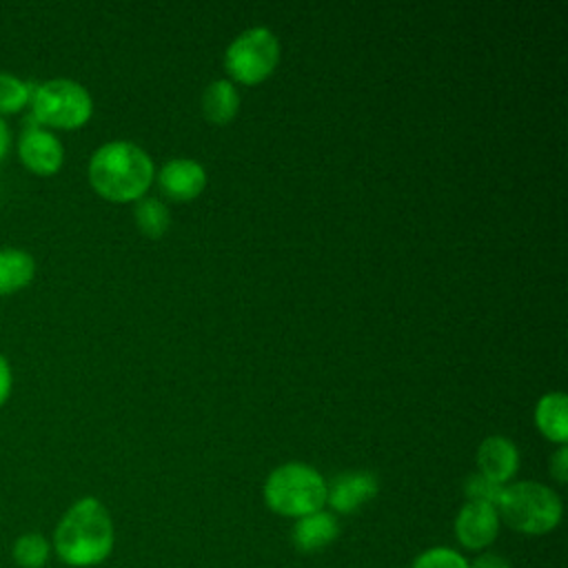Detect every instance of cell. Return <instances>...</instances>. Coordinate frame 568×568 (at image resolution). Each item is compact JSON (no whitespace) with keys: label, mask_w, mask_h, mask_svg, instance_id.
<instances>
[{"label":"cell","mask_w":568,"mask_h":568,"mask_svg":"<svg viewBox=\"0 0 568 568\" xmlns=\"http://www.w3.org/2000/svg\"><path fill=\"white\" fill-rule=\"evenodd\" d=\"M11 386H13V373L7 357L0 353V406L9 399Z\"/></svg>","instance_id":"7402d4cb"},{"label":"cell","mask_w":568,"mask_h":568,"mask_svg":"<svg viewBox=\"0 0 568 568\" xmlns=\"http://www.w3.org/2000/svg\"><path fill=\"white\" fill-rule=\"evenodd\" d=\"M206 184L204 169L193 160H169L160 171V186L173 200H193Z\"/></svg>","instance_id":"7c38bea8"},{"label":"cell","mask_w":568,"mask_h":568,"mask_svg":"<svg viewBox=\"0 0 568 568\" xmlns=\"http://www.w3.org/2000/svg\"><path fill=\"white\" fill-rule=\"evenodd\" d=\"M550 473H552V477L559 484H564L566 477H568V448L564 444H561V448L555 453V457L550 462Z\"/></svg>","instance_id":"44dd1931"},{"label":"cell","mask_w":568,"mask_h":568,"mask_svg":"<svg viewBox=\"0 0 568 568\" xmlns=\"http://www.w3.org/2000/svg\"><path fill=\"white\" fill-rule=\"evenodd\" d=\"M20 160L38 175H51L62 166L64 149L60 140L40 124H29L18 142Z\"/></svg>","instance_id":"ba28073f"},{"label":"cell","mask_w":568,"mask_h":568,"mask_svg":"<svg viewBox=\"0 0 568 568\" xmlns=\"http://www.w3.org/2000/svg\"><path fill=\"white\" fill-rule=\"evenodd\" d=\"M477 466L484 477L504 486L519 468L517 446L508 437L493 435L479 444Z\"/></svg>","instance_id":"30bf717a"},{"label":"cell","mask_w":568,"mask_h":568,"mask_svg":"<svg viewBox=\"0 0 568 568\" xmlns=\"http://www.w3.org/2000/svg\"><path fill=\"white\" fill-rule=\"evenodd\" d=\"M280 60L277 38L264 29L255 27L240 33L226 49L224 64L231 78L244 84H257L266 80Z\"/></svg>","instance_id":"8992f818"},{"label":"cell","mask_w":568,"mask_h":568,"mask_svg":"<svg viewBox=\"0 0 568 568\" xmlns=\"http://www.w3.org/2000/svg\"><path fill=\"white\" fill-rule=\"evenodd\" d=\"M504 486L484 477L481 473H475L466 479L464 484V493L468 497V501H477V504H490V506H497L499 501V495H501Z\"/></svg>","instance_id":"ffe728a7"},{"label":"cell","mask_w":568,"mask_h":568,"mask_svg":"<svg viewBox=\"0 0 568 568\" xmlns=\"http://www.w3.org/2000/svg\"><path fill=\"white\" fill-rule=\"evenodd\" d=\"M115 541V530L106 506L95 497H82L67 508L53 532L55 555L73 568L102 564Z\"/></svg>","instance_id":"6da1fadb"},{"label":"cell","mask_w":568,"mask_h":568,"mask_svg":"<svg viewBox=\"0 0 568 568\" xmlns=\"http://www.w3.org/2000/svg\"><path fill=\"white\" fill-rule=\"evenodd\" d=\"M151 180V158L131 142H106L91 155L89 182L102 197L111 202L138 200L149 189Z\"/></svg>","instance_id":"7a4b0ae2"},{"label":"cell","mask_w":568,"mask_h":568,"mask_svg":"<svg viewBox=\"0 0 568 568\" xmlns=\"http://www.w3.org/2000/svg\"><path fill=\"white\" fill-rule=\"evenodd\" d=\"M568 399L564 393H550L544 395L537 404L535 419L539 430L557 444H564L568 439V417H566Z\"/></svg>","instance_id":"5bb4252c"},{"label":"cell","mask_w":568,"mask_h":568,"mask_svg":"<svg viewBox=\"0 0 568 568\" xmlns=\"http://www.w3.org/2000/svg\"><path fill=\"white\" fill-rule=\"evenodd\" d=\"M51 546L40 532H24L13 544V559L20 568H42L49 559Z\"/></svg>","instance_id":"e0dca14e"},{"label":"cell","mask_w":568,"mask_h":568,"mask_svg":"<svg viewBox=\"0 0 568 568\" xmlns=\"http://www.w3.org/2000/svg\"><path fill=\"white\" fill-rule=\"evenodd\" d=\"M499 521L521 535H546L561 521L559 495L539 481H515L504 486L497 501Z\"/></svg>","instance_id":"3957f363"},{"label":"cell","mask_w":568,"mask_h":568,"mask_svg":"<svg viewBox=\"0 0 568 568\" xmlns=\"http://www.w3.org/2000/svg\"><path fill=\"white\" fill-rule=\"evenodd\" d=\"M240 106V95L235 87L226 80H217L206 87L202 98V109L209 122L213 124H226L235 118Z\"/></svg>","instance_id":"9a60e30c"},{"label":"cell","mask_w":568,"mask_h":568,"mask_svg":"<svg viewBox=\"0 0 568 568\" xmlns=\"http://www.w3.org/2000/svg\"><path fill=\"white\" fill-rule=\"evenodd\" d=\"M9 142H11V131L9 124L0 118V158L9 151Z\"/></svg>","instance_id":"cb8c5ba5"},{"label":"cell","mask_w":568,"mask_h":568,"mask_svg":"<svg viewBox=\"0 0 568 568\" xmlns=\"http://www.w3.org/2000/svg\"><path fill=\"white\" fill-rule=\"evenodd\" d=\"M470 568H510V564L497 552H484L470 564Z\"/></svg>","instance_id":"603a6c76"},{"label":"cell","mask_w":568,"mask_h":568,"mask_svg":"<svg viewBox=\"0 0 568 568\" xmlns=\"http://www.w3.org/2000/svg\"><path fill=\"white\" fill-rule=\"evenodd\" d=\"M266 506L284 517L300 519L326 504V481L324 477L306 464H284L277 466L264 484Z\"/></svg>","instance_id":"277c9868"},{"label":"cell","mask_w":568,"mask_h":568,"mask_svg":"<svg viewBox=\"0 0 568 568\" xmlns=\"http://www.w3.org/2000/svg\"><path fill=\"white\" fill-rule=\"evenodd\" d=\"M31 93L33 87L29 82L9 71H0V115L20 111L31 100Z\"/></svg>","instance_id":"ac0fdd59"},{"label":"cell","mask_w":568,"mask_h":568,"mask_svg":"<svg viewBox=\"0 0 568 568\" xmlns=\"http://www.w3.org/2000/svg\"><path fill=\"white\" fill-rule=\"evenodd\" d=\"M499 515L490 504L466 501L455 517V537L468 550L488 548L499 535Z\"/></svg>","instance_id":"52a82bcc"},{"label":"cell","mask_w":568,"mask_h":568,"mask_svg":"<svg viewBox=\"0 0 568 568\" xmlns=\"http://www.w3.org/2000/svg\"><path fill=\"white\" fill-rule=\"evenodd\" d=\"M33 273L36 260L31 253L16 246L0 248V295L24 288L33 280Z\"/></svg>","instance_id":"4fadbf2b"},{"label":"cell","mask_w":568,"mask_h":568,"mask_svg":"<svg viewBox=\"0 0 568 568\" xmlns=\"http://www.w3.org/2000/svg\"><path fill=\"white\" fill-rule=\"evenodd\" d=\"M410 568H470V561L455 548L448 546H433L422 550Z\"/></svg>","instance_id":"d6986e66"},{"label":"cell","mask_w":568,"mask_h":568,"mask_svg":"<svg viewBox=\"0 0 568 568\" xmlns=\"http://www.w3.org/2000/svg\"><path fill=\"white\" fill-rule=\"evenodd\" d=\"M337 535H339L337 519L333 513H328L324 508L295 519L293 530H291L293 546L300 552H317V550L326 548Z\"/></svg>","instance_id":"8fae6325"},{"label":"cell","mask_w":568,"mask_h":568,"mask_svg":"<svg viewBox=\"0 0 568 568\" xmlns=\"http://www.w3.org/2000/svg\"><path fill=\"white\" fill-rule=\"evenodd\" d=\"M29 102L33 120L55 129H78L93 111L89 91L69 78H51L36 84Z\"/></svg>","instance_id":"5b68a950"},{"label":"cell","mask_w":568,"mask_h":568,"mask_svg":"<svg viewBox=\"0 0 568 568\" xmlns=\"http://www.w3.org/2000/svg\"><path fill=\"white\" fill-rule=\"evenodd\" d=\"M169 209L155 197H142L135 206V224L149 237H162L169 229Z\"/></svg>","instance_id":"2e32d148"},{"label":"cell","mask_w":568,"mask_h":568,"mask_svg":"<svg viewBox=\"0 0 568 568\" xmlns=\"http://www.w3.org/2000/svg\"><path fill=\"white\" fill-rule=\"evenodd\" d=\"M377 477L364 470L342 473L326 484V504L337 513H353L377 495Z\"/></svg>","instance_id":"9c48e42d"}]
</instances>
